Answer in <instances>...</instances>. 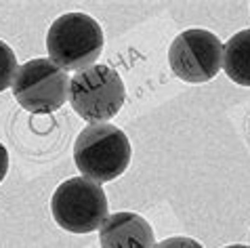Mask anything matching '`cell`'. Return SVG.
Here are the masks:
<instances>
[{
  "instance_id": "ba28073f",
  "label": "cell",
  "mask_w": 250,
  "mask_h": 248,
  "mask_svg": "<svg viewBox=\"0 0 250 248\" xmlns=\"http://www.w3.org/2000/svg\"><path fill=\"white\" fill-rule=\"evenodd\" d=\"M223 70L235 84L250 86V30L233 34L225 42Z\"/></svg>"
},
{
  "instance_id": "9c48e42d",
  "label": "cell",
  "mask_w": 250,
  "mask_h": 248,
  "mask_svg": "<svg viewBox=\"0 0 250 248\" xmlns=\"http://www.w3.org/2000/svg\"><path fill=\"white\" fill-rule=\"evenodd\" d=\"M17 70H19V65H17L15 53H13L9 44L0 40V93L6 91L13 84Z\"/></svg>"
},
{
  "instance_id": "277c9868",
  "label": "cell",
  "mask_w": 250,
  "mask_h": 248,
  "mask_svg": "<svg viewBox=\"0 0 250 248\" xmlns=\"http://www.w3.org/2000/svg\"><path fill=\"white\" fill-rule=\"evenodd\" d=\"M51 212L61 229L91 233L107 219V196L99 183L84 177H72L55 189Z\"/></svg>"
},
{
  "instance_id": "30bf717a",
  "label": "cell",
  "mask_w": 250,
  "mask_h": 248,
  "mask_svg": "<svg viewBox=\"0 0 250 248\" xmlns=\"http://www.w3.org/2000/svg\"><path fill=\"white\" fill-rule=\"evenodd\" d=\"M154 248H204V246L193 238L172 236V238H166V240H162V242H158Z\"/></svg>"
},
{
  "instance_id": "7a4b0ae2",
  "label": "cell",
  "mask_w": 250,
  "mask_h": 248,
  "mask_svg": "<svg viewBox=\"0 0 250 248\" xmlns=\"http://www.w3.org/2000/svg\"><path fill=\"white\" fill-rule=\"evenodd\" d=\"M105 44L99 21L84 13L57 17L46 34L48 59L61 70H86L95 65Z\"/></svg>"
},
{
  "instance_id": "7c38bea8",
  "label": "cell",
  "mask_w": 250,
  "mask_h": 248,
  "mask_svg": "<svg viewBox=\"0 0 250 248\" xmlns=\"http://www.w3.org/2000/svg\"><path fill=\"white\" fill-rule=\"evenodd\" d=\"M225 248H250V246H244V244H233V246H225Z\"/></svg>"
},
{
  "instance_id": "8fae6325",
  "label": "cell",
  "mask_w": 250,
  "mask_h": 248,
  "mask_svg": "<svg viewBox=\"0 0 250 248\" xmlns=\"http://www.w3.org/2000/svg\"><path fill=\"white\" fill-rule=\"evenodd\" d=\"M6 173H9V151H6V147L0 143V183L4 181Z\"/></svg>"
},
{
  "instance_id": "8992f818",
  "label": "cell",
  "mask_w": 250,
  "mask_h": 248,
  "mask_svg": "<svg viewBox=\"0 0 250 248\" xmlns=\"http://www.w3.org/2000/svg\"><path fill=\"white\" fill-rule=\"evenodd\" d=\"M168 63L172 74L185 82H208L223 67V44L208 30H185L172 40Z\"/></svg>"
},
{
  "instance_id": "3957f363",
  "label": "cell",
  "mask_w": 250,
  "mask_h": 248,
  "mask_svg": "<svg viewBox=\"0 0 250 248\" xmlns=\"http://www.w3.org/2000/svg\"><path fill=\"white\" fill-rule=\"evenodd\" d=\"M67 99L80 118L91 124H105L122 109L126 88L112 67L91 65L69 78Z\"/></svg>"
},
{
  "instance_id": "52a82bcc",
  "label": "cell",
  "mask_w": 250,
  "mask_h": 248,
  "mask_svg": "<svg viewBox=\"0 0 250 248\" xmlns=\"http://www.w3.org/2000/svg\"><path fill=\"white\" fill-rule=\"evenodd\" d=\"M101 248H154L156 236L151 225L135 212H114L99 227Z\"/></svg>"
},
{
  "instance_id": "6da1fadb",
  "label": "cell",
  "mask_w": 250,
  "mask_h": 248,
  "mask_svg": "<svg viewBox=\"0 0 250 248\" xmlns=\"http://www.w3.org/2000/svg\"><path fill=\"white\" fill-rule=\"evenodd\" d=\"M130 141L114 124H88L74 143V162L82 177L95 183L114 181L130 164Z\"/></svg>"
},
{
  "instance_id": "5b68a950",
  "label": "cell",
  "mask_w": 250,
  "mask_h": 248,
  "mask_svg": "<svg viewBox=\"0 0 250 248\" xmlns=\"http://www.w3.org/2000/svg\"><path fill=\"white\" fill-rule=\"evenodd\" d=\"M13 97L32 114H53L67 101V72L51 59H32L19 65L13 80Z\"/></svg>"
}]
</instances>
